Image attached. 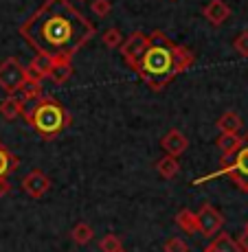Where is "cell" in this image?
<instances>
[{"label": "cell", "mask_w": 248, "mask_h": 252, "mask_svg": "<svg viewBox=\"0 0 248 252\" xmlns=\"http://www.w3.org/2000/svg\"><path fill=\"white\" fill-rule=\"evenodd\" d=\"M18 33L35 53L71 62L95 37L97 29L71 0H44L18 27Z\"/></svg>", "instance_id": "obj_1"}, {"label": "cell", "mask_w": 248, "mask_h": 252, "mask_svg": "<svg viewBox=\"0 0 248 252\" xmlns=\"http://www.w3.org/2000/svg\"><path fill=\"white\" fill-rule=\"evenodd\" d=\"M193 64H196V55L187 46L174 44L163 31H154L149 33V44L141 55L134 72L154 92H160Z\"/></svg>", "instance_id": "obj_2"}, {"label": "cell", "mask_w": 248, "mask_h": 252, "mask_svg": "<svg viewBox=\"0 0 248 252\" xmlns=\"http://www.w3.org/2000/svg\"><path fill=\"white\" fill-rule=\"evenodd\" d=\"M22 116L44 140H53L55 136H60L72 121L71 112H68L55 96H48V94L33 101L31 108L27 105Z\"/></svg>", "instance_id": "obj_3"}, {"label": "cell", "mask_w": 248, "mask_h": 252, "mask_svg": "<svg viewBox=\"0 0 248 252\" xmlns=\"http://www.w3.org/2000/svg\"><path fill=\"white\" fill-rule=\"evenodd\" d=\"M226 176L231 178V182L235 184L240 191L248 193V134L242 136V145L237 147V152H233L231 156H222L220 160V169L211 176H204L200 180H196L193 184H202L207 180H213V178Z\"/></svg>", "instance_id": "obj_4"}, {"label": "cell", "mask_w": 248, "mask_h": 252, "mask_svg": "<svg viewBox=\"0 0 248 252\" xmlns=\"http://www.w3.org/2000/svg\"><path fill=\"white\" fill-rule=\"evenodd\" d=\"M27 79H29L27 66H22L20 60L7 57L0 64V88L7 92V94H18L22 86L27 84Z\"/></svg>", "instance_id": "obj_5"}, {"label": "cell", "mask_w": 248, "mask_h": 252, "mask_svg": "<svg viewBox=\"0 0 248 252\" xmlns=\"http://www.w3.org/2000/svg\"><path fill=\"white\" fill-rule=\"evenodd\" d=\"M149 44V35L143 31H134L132 35L123 37V44H121V57H123V62L130 66V68H136V64H139L141 55L145 53V48Z\"/></svg>", "instance_id": "obj_6"}, {"label": "cell", "mask_w": 248, "mask_h": 252, "mask_svg": "<svg viewBox=\"0 0 248 252\" xmlns=\"http://www.w3.org/2000/svg\"><path fill=\"white\" fill-rule=\"evenodd\" d=\"M196 217H198V232L202 237H209V239L215 237L224 226V215L213 204H202L200 211L196 213Z\"/></svg>", "instance_id": "obj_7"}, {"label": "cell", "mask_w": 248, "mask_h": 252, "mask_svg": "<svg viewBox=\"0 0 248 252\" xmlns=\"http://www.w3.org/2000/svg\"><path fill=\"white\" fill-rule=\"evenodd\" d=\"M48 189H51V178H48L44 171H40V169H33V171H29L27 176L22 178V191L27 193L29 197H33V200L44 197L48 193Z\"/></svg>", "instance_id": "obj_8"}, {"label": "cell", "mask_w": 248, "mask_h": 252, "mask_svg": "<svg viewBox=\"0 0 248 252\" xmlns=\"http://www.w3.org/2000/svg\"><path fill=\"white\" fill-rule=\"evenodd\" d=\"M160 147L165 149L167 156L180 158L182 154L189 149V138L184 136L182 132H178V129H169V132L163 136V140H160Z\"/></svg>", "instance_id": "obj_9"}, {"label": "cell", "mask_w": 248, "mask_h": 252, "mask_svg": "<svg viewBox=\"0 0 248 252\" xmlns=\"http://www.w3.org/2000/svg\"><path fill=\"white\" fill-rule=\"evenodd\" d=\"M202 16L207 18L213 27H220V24H224L228 18H231V7H228L224 0H211V2H207V7L202 9Z\"/></svg>", "instance_id": "obj_10"}, {"label": "cell", "mask_w": 248, "mask_h": 252, "mask_svg": "<svg viewBox=\"0 0 248 252\" xmlns=\"http://www.w3.org/2000/svg\"><path fill=\"white\" fill-rule=\"evenodd\" d=\"M53 64H55V60H51L48 55H42V53H35V57L31 60V64L27 66V72L31 79H48V72H51Z\"/></svg>", "instance_id": "obj_11"}, {"label": "cell", "mask_w": 248, "mask_h": 252, "mask_svg": "<svg viewBox=\"0 0 248 252\" xmlns=\"http://www.w3.org/2000/svg\"><path fill=\"white\" fill-rule=\"evenodd\" d=\"M27 105L29 103H24L16 94H9L4 101H0V116H2L4 121H13V119H18V116H22Z\"/></svg>", "instance_id": "obj_12"}, {"label": "cell", "mask_w": 248, "mask_h": 252, "mask_svg": "<svg viewBox=\"0 0 248 252\" xmlns=\"http://www.w3.org/2000/svg\"><path fill=\"white\" fill-rule=\"evenodd\" d=\"M18 167H20V158L9 152L0 140V178H9Z\"/></svg>", "instance_id": "obj_13"}, {"label": "cell", "mask_w": 248, "mask_h": 252, "mask_svg": "<svg viewBox=\"0 0 248 252\" xmlns=\"http://www.w3.org/2000/svg\"><path fill=\"white\" fill-rule=\"evenodd\" d=\"M217 129H220V134H240L242 129V116L237 112H224L217 119Z\"/></svg>", "instance_id": "obj_14"}, {"label": "cell", "mask_w": 248, "mask_h": 252, "mask_svg": "<svg viewBox=\"0 0 248 252\" xmlns=\"http://www.w3.org/2000/svg\"><path fill=\"white\" fill-rule=\"evenodd\" d=\"M209 248L213 252H242L240 244H237L231 235H226V232H217V235L213 237V241L209 244Z\"/></svg>", "instance_id": "obj_15"}, {"label": "cell", "mask_w": 248, "mask_h": 252, "mask_svg": "<svg viewBox=\"0 0 248 252\" xmlns=\"http://www.w3.org/2000/svg\"><path fill=\"white\" fill-rule=\"evenodd\" d=\"M71 77H72V64L71 62H55L51 72H48V79H51L55 86L66 84Z\"/></svg>", "instance_id": "obj_16"}, {"label": "cell", "mask_w": 248, "mask_h": 252, "mask_svg": "<svg viewBox=\"0 0 248 252\" xmlns=\"http://www.w3.org/2000/svg\"><path fill=\"white\" fill-rule=\"evenodd\" d=\"M44 96V88H42V81L37 79H31L29 77L27 84L20 88V99L24 101V103H31V101H37Z\"/></svg>", "instance_id": "obj_17"}, {"label": "cell", "mask_w": 248, "mask_h": 252, "mask_svg": "<svg viewBox=\"0 0 248 252\" xmlns=\"http://www.w3.org/2000/svg\"><path fill=\"white\" fill-rule=\"evenodd\" d=\"M156 171L165 178V180H172V178H176L178 171H180V162H178L176 156H163L156 162Z\"/></svg>", "instance_id": "obj_18"}, {"label": "cell", "mask_w": 248, "mask_h": 252, "mask_svg": "<svg viewBox=\"0 0 248 252\" xmlns=\"http://www.w3.org/2000/svg\"><path fill=\"white\" fill-rule=\"evenodd\" d=\"M176 224H178V228H182V232H187V235H196L198 232V217H196V213L189 211V208L178 211Z\"/></svg>", "instance_id": "obj_19"}, {"label": "cell", "mask_w": 248, "mask_h": 252, "mask_svg": "<svg viewBox=\"0 0 248 252\" xmlns=\"http://www.w3.org/2000/svg\"><path fill=\"white\" fill-rule=\"evenodd\" d=\"M92 237H95V230H92L90 224H86V221H79V224L75 226V228L71 230V239L75 241L77 246H86L92 241Z\"/></svg>", "instance_id": "obj_20"}, {"label": "cell", "mask_w": 248, "mask_h": 252, "mask_svg": "<svg viewBox=\"0 0 248 252\" xmlns=\"http://www.w3.org/2000/svg\"><path fill=\"white\" fill-rule=\"evenodd\" d=\"M240 145H242L240 134H220V138H217V147H220L222 156H231L233 152H237Z\"/></svg>", "instance_id": "obj_21"}, {"label": "cell", "mask_w": 248, "mask_h": 252, "mask_svg": "<svg viewBox=\"0 0 248 252\" xmlns=\"http://www.w3.org/2000/svg\"><path fill=\"white\" fill-rule=\"evenodd\" d=\"M104 44L108 46V48H119L121 44H123V35H121V31L116 27H112V29H108V31L104 33Z\"/></svg>", "instance_id": "obj_22"}, {"label": "cell", "mask_w": 248, "mask_h": 252, "mask_svg": "<svg viewBox=\"0 0 248 252\" xmlns=\"http://www.w3.org/2000/svg\"><path fill=\"white\" fill-rule=\"evenodd\" d=\"M99 248H101V252H119L121 248H123V244H121V237L106 235L104 239L99 241Z\"/></svg>", "instance_id": "obj_23"}, {"label": "cell", "mask_w": 248, "mask_h": 252, "mask_svg": "<svg viewBox=\"0 0 248 252\" xmlns=\"http://www.w3.org/2000/svg\"><path fill=\"white\" fill-rule=\"evenodd\" d=\"M163 250L165 252H189L191 248H189V244L184 239H180V237H172V239L165 241Z\"/></svg>", "instance_id": "obj_24"}, {"label": "cell", "mask_w": 248, "mask_h": 252, "mask_svg": "<svg viewBox=\"0 0 248 252\" xmlns=\"http://www.w3.org/2000/svg\"><path fill=\"white\" fill-rule=\"evenodd\" d=\"M90 9H92V13H95V16L106 18L110 11H112V4H110V0H92Z\"/></svg>", "instance_id": "obj_25"}, {"label": "cell", "mask_w": 248, "mask_h": 252, "mask_svg": "<svg viewBox=\"0 0 248 252\" xmlns=\"http://www.w3.org/2000/svg\"><path fill=\"white\" fill-rule=\"evenodd\" d=\"M233 46H235V51L240 53V55L248 57V31H242L240 35L235 37V42H233Z\"/></svg>", "instance_id": "obj_26"}, {"label": "cell", "mask_w": 248, "mask_h": 252, "mask_svg": "<svg viewBox=\"0 0 248 252\" xmlns=\"http://www.w3.org/2000/svg\"><path fill=\"white\" fill-rule=\"evenodd\" d=\"M9 193H11V182L7 178H0V197L9 195Z\"/></svg>", "instance_id": "obj_27"}, {"label": "cell", "mask_w": 248, "mask_h": 252, "mask_svg": "<svg viewBox=\"0 0 248 252\" xmlns=\"http://www.w3.org/2000/svg\"><path fill=\"white\" fill-rule=\"evenodd\" d=\"M202 252H213V250H211V248H209V246H207V248H204Z\"/></svg>", "instance_id": "obj_28"}, {"label": "cell", "mask_w": 248, "mask_h": 252, "mask_svg": "<svg viewBox=\"0 0 248 252\" xmlns=\"http://www.w3.org/2000/svg\"><path fill=\"white\" fill-rule=\"evenodd\" d=\"M242 252H248V248H242Z\"/></svg>", "instance_id": "obj_29"}, {"label": "cell", "mask_w": 248, "mask_h": 252, "mask_svg": "<svg viewBox=\"0 0 248 252\" xmlns=\"http://www.w3.org/2000/svg\"><path fill=\"white\" fill-rule=\"evenodd\" d=\"M119 252H125V250H123V248H121V250H119Z\"/></svg>", "instance_id": "obj_30"}, {"label": "cell", "mask_w": 248, "mask_h": 252, "mask_svg": "<svg viewBox=\"0 0 248 252\" xmlns=\"http://www.w3.org/2000/svg\"><path fill=\"white\" fill-rule=\"evenodd\" d=\"M244 228H246V230H248V224H246V226H244Z\"/></svg>", "instance_id": "obj_31"}]
</instances>
